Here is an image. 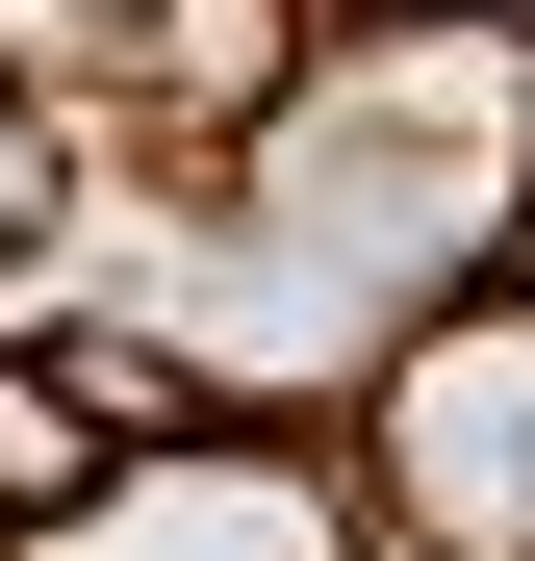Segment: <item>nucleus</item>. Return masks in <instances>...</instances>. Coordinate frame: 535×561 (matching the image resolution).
I'll list each match as a JSON object with an SVG mask.
<instances>
[{"mask_svg": "<svg viewBox=\"0 0 535 561\" xmlns=\"http://www.w3.org/2000/svg\"><path fill=\"white\" fill-rule=\"evenodd\" d=\"M306 26H383V0H306Z\"/></svg>", "mask_w": 535, "mask_h": 561, "instance_id": "5", "label": "nucleus"}, {"mask_svg": "<svg viewBox=\"0 0 535 561\" xmlns=\"http://www.w3.org/2000/svg\"><path fill=\"white\" fill-rule=\"evenodd\" d=\"M0 561H383V511H357V459H306V434L178 409V434H128L77 511H26Z\"/></svg>", "mask_w": 535, "mask_h": 561, "instance_id": "2", "label": "nucleus"}, {"mask_svg": "<svg viewBox=\"0 0 535 561\" xmlns=\"http://www.w3.org/2000/svg\"><path fill=\"white\" fill-rule=\"evenodd\" d=\"M26 179H51V103H26V77H0V230H26Z\"/></svg>", "mask_w": 535, "mask_h": 561, "instance_id": "4", "label": "nucleus"}, {"mask_svg": "<svg viewBox=\"0 0 535 561\" xmlns=\"http://www.w3.org/2000/svg\"><path fill=\"white\" fill-rule=\"evenodd\" d=\"M103 459H128V409L77 383V357H26V332H0V536H26V511H77Z\"/></svg>", "mask_w": 535, "mask_h": 561, "instance_id": "3", "label": "nucleus"}, {"mask_svg": "<svg viewBox=\"0 0 535 561\" xmlns=\"http://www.w3.org/2000/svg\"><path fill=\"white\" fill-rule=\"evenodd\" d=\"M357 511H383V561H535V280L510 255L357 357Z\"/></svg>", "mask_w": 535, "mask_h": 561, "instance_id": "1", "label": "nucleus"}]
</instances>
